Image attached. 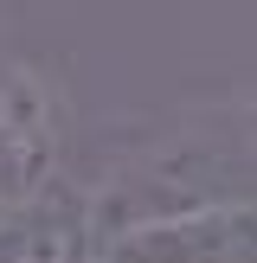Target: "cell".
<instances>
[{
    "instance_id": "obj_1",
    "label": "cell",
    "mask_w": 257,
    "mask_h": 263,
    "mask_svg": "<svg viewBox=\"0 0 257 263\" xmlns=\"http://www.w3.org/2000/svg\"><path fill=\"white\" fill-rule=\"evenodd\" d=\"M238 199H251V109L231 103L218 116H187L167 135L141 141L128 161H116L103 174L97 193H84L90 251L122 225L238 205Z\"/></svg>"
},
{
    "instance_id": "obj_2",
    "label": "cell",
    "mask_w": 257,
    "mask_h": 263,
    "mask_svg": "<svg viewBox=\"0 0 257 263\" xmlns=\"http://www.w3.org/2000/svg\"><path fill=\"white\" fill-rule=\"evenodd\" d=\"M64 167V90L39 58L0 51V205L39 199Z\"/></svg>"
},
{
    "instance_id": "obj_3",
    "label": "cell",
    "mask_w": 257,
    "mask_h": 263,
    "mask_svg": "<svg viewBox=\"0 0 257 263\" xmlns=\"http://www.w3.org/2000/svg\"><path fill=\"white\" fill-rule=\"evenodd\" d=\"M103 263H251V199L122 225L97 244Z\"/></svg>"
},
{
    "instance_id": "obj_4",
    "label": "cell",
    "mask_w": 257,
    "mask_h": 263,
    "mask_svg": "<svg viewBox=\"0 0 257 263\" xmlns=\"http://www.w3.org/2000/svg\"><path fill=\"white\" fill-rule=\"evenodd\" d=\"M77 263H103V257H97V251H90V257H77Z\"/></svg>"
}]
</instances>
